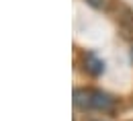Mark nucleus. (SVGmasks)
<instances>
[{"label": "nucleus", "instance_id": "obj_1", "mask_svg": "<svg viewBox=\"0 0 133 121\" xmlns=\"http://www.w3.org/2000/svg\"><path fill=\"white\" fill-rule=\"evenodd\" d=\"M74 105L82 111H113L115 99L100 88H76Z\"/></svg>", "mask_w": 133, "mask_h": 121}, {"label": "nucleus", "instance_id": "obj_2", "mask_svg": "<svg viewBox=\"0 0 133 121\" xmlns=\"http://www.w3.org/2000/svg\"><path fill=\"white\" fill-rule=\"evenodd\" d=\"M82 62H84V72L86 74H90V76H100L102 72H104V62L100 60V58H96L92 52L84 53L82 55Z\"/></svg>", "mask_w": 133, "mask_h": 121}, {"label": "nucleus", "instance_id": "obj_3", "mask_svg": "<svg viewBox=\"0 0 133 121\" xmlns=\"http://www.w3.org/2000/svg\"><path fill=\"white\" fill-rule=\"evenodd\" d=\"M123 31H125V35H133V15H129V12H125V17H123Z\"/></svg>", "mask_w": 133, "mask_h": 121}, {"label": "nucleus", "instance_id": "obj_4", "mask_svg": "<svg viewBox=\"0 0 133 121\" xmlns=\"http://www.w3.org/2000/svg\"><path fill=\"white\" fill-rule=\"evenodd\" d=\"M86 2L96 10H109V6H111V0H86Z\"/></svg>", "mask_w": 133, "mask_h": 121}]
</instances>
